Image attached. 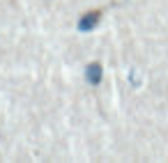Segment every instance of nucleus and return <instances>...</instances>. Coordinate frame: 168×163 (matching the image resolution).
<instances>
[{"mask_svg":"<svg viewBox=\"0 0 168 163\" xmlns=\"http://www.w3.org/2000/svg\"><path fill=\"white\" fill-rule=\"evenodd\" d=\"M85 76L92 85H99L101 78H104V69H101V62H90L88 69H85Z\"/></svg>","mask_w":168,"mask_h":163,"instance_id":"obj_2","label":"nucleus"},{"mask_svg":"<svg viewBox=\"0 0 168 163\" xmlns=\"http://www.w3.org/2000/svg\"><path fill=\"white\" fill-rule=\"evenodd\" d=\"M99 19H101V11H99V9L88 11V14H85L83 19L78 21V30H81V32H88V30H92V28H97Z\"/></svg>","mask_w":168,"mask_h":163,"instance_id":"obj_1","label":"nucleus"}]
</instances>
